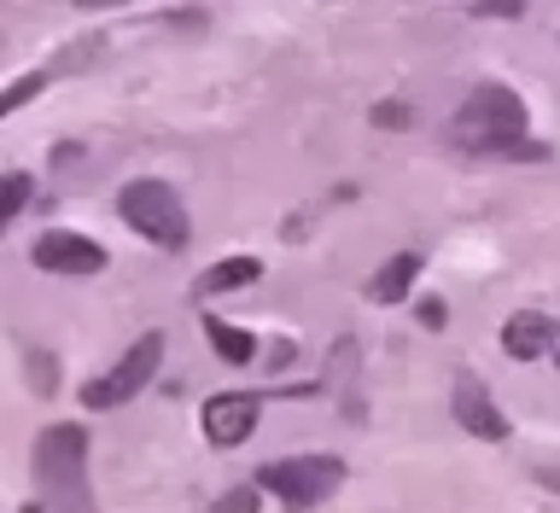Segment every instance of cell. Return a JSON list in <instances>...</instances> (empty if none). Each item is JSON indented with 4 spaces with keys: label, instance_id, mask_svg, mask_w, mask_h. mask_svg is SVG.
Here are the masks:
<instances>
[{
    "label": "cell",
    "instance_id": "obj_2",
    "mask_svg": "<svg viewBox=\"0 0 560 513\" xmlns=\"http://www.w3.org/2000/svg\"><path fill=\"white\" fill-rule=\"evenodd\" d=\"M117 210H122V222H129L140 240L164 245V252H182L187 234H192L187 205L175 199L170 182H129V187H122V199H117Z\"/></svg>",
    "mask_w": 560,
    "mask_h": 513
},
{
    "label": "cell",
    "instance_id": "obj_1",
    "mask_svg": "<svg viewBox=\"0 0 560 513\" xmlns=\"http://www.w3.org/2000/svg\"><path fill=\"white\" fill-rule=\"evenodd\" d=\"M455 147H472V152H525V158H542V147H520L525 135V105L520 94L508 88H472L462 100V112L450 123Z\"/></svg>",
    "mask_w": 560,
    "mask_h": 513
},
{
    "label": "cell",
    "instance_id": "obj_17",
    "mask_svg": "<svg viewBox=\"0 0 560 513\" xmlns=\"http://www.w3.org/2000/svg\"><path fill=\"white\" fill-rule=\"evenodd\" d=\"M490 12H520V0H485Z\"/></svg>",
    "mask_w": 560,
    "mask_h": 513
},
{
    "label": "cell",
    "instance_id": "obj_7",
    "mask_svg": "<svg viewBox=\"0 0 560 513\" xmlns=\"http://www.w3.org/2000/svg\"><path fill=\"white\" fill-rule=\"evenodd\" d=\"M252 427H257V392H222V397L205 403V438L210 444L234 450L252 438Z\"/></svg>",
    "mask_w": 560,
    "mask_h": 513
},
{
    "label": "cell",
    "instance_id": "obj_11",
    "mask_svg": "<svg viewBox=\"0 0 560 513\" xmlns=\"http://www.w3.org/2000/svg\"><path fill=\"white\" fill-rule=\"evenodd\" d=\"M205 339L217 345L222 362H252V357H257V339H252V333H245V327H228L222 315H205Z\"/></svg>",
    "mask_w": 560,
    "mask_h": 513
},
{
    "label": "cell",
    "instance_id": "obj_12",
    "mask_svg": "<svg viewBox=\"0 0 560 513\" xmlns=\"http://www.w3.org/2000/svg\"><path fill=\"white\" fill-rule=\"evenodd\" d=\"M257 275H262L257 257H234V263H217V269H210L199 287H205V292H228V287H252Z\"/></svg>",
    "mask_w": 560,
    "mask_h": 513
},
{
    "label": "cell",
    "instance_id": "obj_3",
    "mask_svg": "<svg viewBox=\"0 0 560 513\" xmlns=\"http://www.w3.org/2000/svg\"><path fill=\"white\" fill-rule=\"evenodd\" d=\"M262 490H275L287 508H315L345 485V462L339 455H292V462H269L257 473Z\"/></svg>",
    "mask_w": 560,
    "mask_h": 513
},
{
    "label": "cell",
    "instance_id": "obj_5",
    "mask_svg": "<svg viewBox=\"0 0 560 513\" xmlns=\"http://www.w3.org/2000/svg\"><path fill=\"white\" fill-rule=\"evenodd\" d=\"M82 473H88V438L82 427H52L35 438V479L52 497H82Z\"/></svg>",
    "mask_w": 560,
    "mask_h": 513
},
{
    "label": "cell",
    "instance_id": "obj_15",
    "mask_svg": "<svg viewBox=\"0 0 560 513\" xmlns=\"http://www.w3.org/2000/svg\"><path fill=\"white\" fill-rule=\"evenodd\" d=\"M210 513H257V490H228Z\"/></svg>",
    "mask_w": 560,
    "mask_h": 513
},
{
    "label": "cell",
    "instance_id": "obj_18",
    "mask_svg": "<svg viewBox=\"0 0 560 513\" xmlns=\"http://www.w3.org/2000/svg\"><path fill=\"white\" fill-rule=\"evenodd\" d=\"M77 7H117V0H77Z\"/></svg>",
    "mask_w": 560,
    "mask_h": 513
},
{
    "label": "cell",
    "instance_id": "obj_13",
    "mask_svg": "<svg viewBox=\"0 0 560 513\" xmlns=\"http://www.w3.org/2000/svg\"><path fill=\"white\" fill-rule=\"evenodd\" d=\"M24 199H30V175H24V170L0 175V228H7L18 210H24Z\"/></svg>",
    "mask_w": 560,
    "mask_h": 513
},
{
    "label": "cell",
    "instance_id": "obj_4",
    "mask_svg": "<svg viewBox=\"0 0 560 513\" xmlns=\"http://www.w3.org/2000/svg\"><path fill=\"white\" fill-rule=\"evenodd\" d=\"M158 362H164V333H147L140 345H129V357H122L105 380L82 385V403H88V409H122L129 397L147 392V380L158 374Z\"/></svg>",
    "mask_w": 560,
    "mask_h": 513
},
{
    "label": "cell",
    "instance_id": "obj_8",
    "mask_svg": "<svg viewBox=\"0 0 560 513\" xmlns=\"http://www.w3.org/2000/svg\"><path fill=\"white\" fill-rule=\"evenodd\" d=\"M455 420H462L472 438H485V444H502L508 438V415L497 409V397L485 392V380H472V374L455 380Z\"/></svg>",
    "mask_w": 560,
    "mask_h": 513
},
{
    "label": "cell",
    "instance_id": "obj_6",
    "mask_svg": "<svg viewBox=\"0 0 560 513\" xmlns=\"http://www.w3.org/2000/svg\"><path fill=\"white\" fill-rule=\"evenodd\" d=\"M35 269H47V275H100L105 269V252H100L94 240L52 228V234L35 240Z\"/></svg>",
    "mask_w": 560,
    "mask_h": 513
},
{
    "label": "cell",
    "instance_id": "obj_16",
    "mask_svg": "<svg viewBox=\"0 0 560 513\" xmlns=\"http://www.w3.org/2000/svg\"><path fill=\"white\" fill-rule=\"evenodd\" d=\"M374 123H385V129H402V105H380Z\"/></svg>",
    "mask_w": 560,
    "mask_h": 513
},
{
    "label": "cell",
    "instance_id": "obj_9",
    "mask_svg": "<svg viewBox=\"0 0 560 513\" xmlns=\"http://www.w3.org/2000/svg\"><path fill=\"white\" fill-rule=\"evenodd\" d=\"M502 350L514 362H537V357H555L560 362V322H549V315H514V322L502 327Z\"/></svg>",
    "mask_w": 560,
    "mask_h": 513
},
{
    "label": "cell",
    "instance_id": "obj_14",
    "mask_svg": "<svg viewBox=\"0 0 560 513\" xmlns=\"http://www.w3.org/2000/svg\"><path fill=\"white\" fill-rule=\"evenodd\" d=\"M42 88H47V70H30V77H18L7 94H0V117H12L18 105H30L35 94H42Z\"/></svg>",
    "mask_w": 560,
    "mask_h": 513
},
{
    "label": "cell",
    "instance_id": "obj_10",
    "mask_svg": "<svg viewBox=\"0 0 560 513\" xmlns=\"http://www.w3.org/2000/svg\"><path fill=\"white\" fill-rule=\"evenodd\" d=\"M415 275H420V252H397L385 269L374 275V304H402L415 287Z\"/></svg>",
    "mask_w": 560,
    "mask_h": 513
}]
</instances>
